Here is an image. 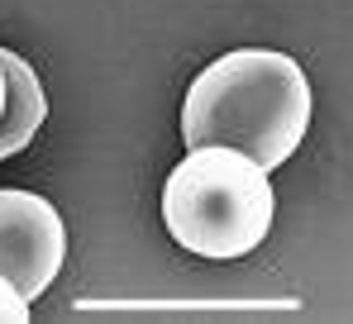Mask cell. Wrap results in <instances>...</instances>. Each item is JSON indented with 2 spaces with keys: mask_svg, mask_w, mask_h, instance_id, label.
<instances>
[{
  "mask_svg": "<svg viewBox=\"0 0 353 324\" xmlns=\"http://www.w3.org/2000/svg\"><path fill=\"white\" fill-rule=\"evenodd\" d=\"M0 320L5 324H24L29 320V296H24L14 281H5V276H0Z\"/></svg>",
  "mask_w": 353,
  "mask_h": 324,
  "instance_id": "cell-5",
  "label": "cell"
},
{
  "mask_svg": "<svg viewBox=\"0 0 353 324\" xmlns=\"http://www.w3.org/2000/svg\"><path fill=\"white\" fill-rule=\"evenodd\" d=\"M0 57H5V72H10V105H5V119H0V162H5L34 143V134L48 119V101H43L39 72L24 57L10 53V48H0Z\"/></svg>",
  "mask_w": 353,
  "mask_h": 324,
  "instance_id": "cell-4",
  "label": "cell"
},
{
  "mask_svg": "<svg viewBox=\"0 0 353 324\" xmlns=\"http://www.w3.org/2000/svg\"><path fill=\"white\" fill-rule=\"evenodd\" d=\"M5 105H10V72H5V57H0V119H5Z\"/></svg>",
  "mask_w": 353,
  "mask_h": 324,
  "instance_id": "cell-6",
  "label": "cell"
},
{
  "mask_svg": "<svg viewBox=\"0 0 353 324\" xmlns=\"http://www.w3.org/2000/svg\"><path fill=\"white\" fill-rule=\"evenodd\" d=\"M310 129V81L301 62L272 48H234L215 57L181 101L186 148H239L268 172L301 148Z\"/></svg>",
  "mask_w": 353,
  "mask_h": 324,
  "instance_id": "cell-1",
  "label": "cell"
},
{
  "mask_svg": "<svg viewBox=\"0 0 353 324\" xmlns=\"http://www.w3.org/2000/svg\"><path fill=\"white\" fill-rule=\"evenodd\" d=\"M67 263V224L34 191H0V276L39 301Z\"/></svg>",
  "mask_w": 353,
  "mask_h": 324,
  "instance_id": "cell-3",
  "label": "cell"
},
{
  "mask_svg": "<svg viewBox=\"0 0 353 324\" xmlns=\"http://www.w3.org/2000/svg\"><path fill=\"white\" fill-rule=\"evenodd\" d=\"M277 215V196L268 167L239 148H186L163 186V224L176 243L196 258H248Z\"/></svg>",
  "mask_w": 353,
  "mask_h": 324,
  "instance_id": "cell-2",
  "label": "cell"
}]
</instances>
